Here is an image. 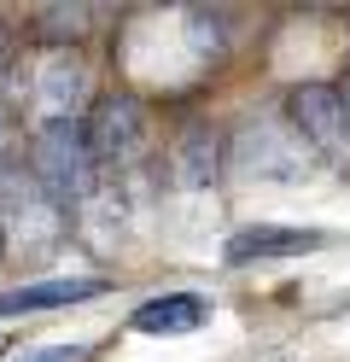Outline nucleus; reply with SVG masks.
<instances>
[{"label": "nucleus", "mask_w": 350, "mask_h": 362, "mask_svg": "<svg viewBox=\"0 0 350 362\" xmlns=\"http://www.w3.org/2000/svg\"><path fill=\"white\" fill-rule=\"evenodd\" d=\"M30 175L47 187V199L70 216V211H88L100 199V164H93V146H88V129L82 123H41L35 141H30Z\"/></svg>", "instance_id": "nucleus-1"}, {"label": "nucleus", "mask_w": 350, "mask_h": 362, "mask_svg": "<svg viewBox=\"0 0 350 362\" xmlns=\"http://www.w3.org/2000/svg\"><path fill=\"white\" fill-rule=\"evenodd\" d=\"M82 129H88L93 164H100V175H111V181H129L152 158V117H146V105H140L134 94H105Z\"/></svg>", "instance_id": "nucleus-2"}, {"label": "nucleus", "mask_w": 350, "mask_h": 362, "mask_svg": "<svg viewBox=\"0 0 350 362\" xmlns=\"http://www.w3.org/2000/svg\"><path fill=\"white\" fill-rule=\"evenodd\" d=\"M286 123L303 134L327 170H344L350 175V105L333 82H298L292 100H286Z\"/></svg>", "instance_id": "nucleus-3"}, {"label": "nucleus", "mask_w": 350, "mask_h": 362, "mask_svg": "<svg viewBox=\"0 0 350 362\" xmlns=\"http://www.w3.org/2000/svg\"><path fill=\"white\" fill-rule=\"evenodd\" d=\"M310 146H303V134L274 117V111H263V117H245L240 134H233V164H240L245 175H263V181H303L315 164H310Z\"/></svg>", "instance_id": "nucleus-4"}, {"label": "nucleus", "mask_w": 350, "mask_h": 362, "mask_svg": "<svg viewBox=\"0 0 350 362\" xmlns=\"http://www.w3.org/2000/svg\"><path fill=\"white\" fill-rule=\"evenodd\" d=\"M23 94H30V111L41 123H82V105L93 100V82H88V64L70 47H59L30 71Z\"/></svg>", "instance_id": "nucleus-5"}, {"label": "nucleus", "mask_w": 350, "mask_h": 362, "mask_svg": "<svg viewBox=\"0 0 350 362\" xmlns=\"http://www.w3.org/2000/svg\"><path fill=\"white\" fill-rule=\"evenodd\" d=\"M64 211L47 199V187L30 170H12L0 181V234H18L23 245H53L64 234Z\"/></svg>", "instance_id": "nucleus-6"}, {"label": "nucleus", "mask_w": 350, "mask_h": 362, "mask_svg": "<svg viewBox=\"0 0 350 362\" xmlns=\"http://www.w3.org/2000/svg\"><path fill=\"white\" fill-rule=\"evenodd\" d=\"M100 292H105V281H93V275H59V281H35V286L0 292V322H6V315H41V310L88 304V298H100Z\"/></svg>", "instance_id": "nucleus-7"}, {"label": "nucleus", "mask_w": 350, "mask_h": 362, "mask_svg": "<svg viewBox=\"0 0 350 362\" xmlns=\"http://www.w3.org/2000/svg\"><path fill=\"white\" fill-rule=\"evenodd\" d=\"M216 175H222V134L210 123H193L170 152V181L193 193V187H210Z\"/></svg>", "instance_id": "nucleus-8"}, {"label": "nucleus", "mask_w": 350, "mask_h": 362, "mask_svg": "<svg viewBox=\"0 0 350 362\" xmlns=\"http://www.w3.org/2000/svg\"><path fill=\"white\" fill-rule=\"evenodd\" d=\"M327 234L315 228H274V222H257V228H240L228 240V263H251V257H303L315 252Z\"/></svg>", "instance_id": "nucleus-9"}, {"label": "nucleus", "mask_w": 350, "mask_h": 362, "mask_svg": "<svg viewBox=\"0 0 350 362\" xmlns=\"http://www.w3.org/2000/svg\"><path fill=\"white\" fill-rule=\"evenodd\" d=\"M204 322H210V298H199V292H163V298H146L134 310L140 333H193Z\"/></svg>", "instance_id": "nucleus-10"}, {"label": "nucleus", "mask_w": 350, "mask_h": 362, "mask_svg": "<svg viewBox=\"0 0 350 362\" xmlns=\"http://www.w3.org/2000/svg\"><path fill=\"white\" fill-rule=\"evenodd\" d=\"M35 30L47 41H82L93 30V6H41L35 12Z\"/></svg>", "instance_id": "nucleus-11"}, {"label": "nucleus", "mask_w": 350, "mask_h": 362, "mask_svg": "<svg viewBox=\"0 0 350 362\" xmlns=\"http://www.w3.org/2000/svg\"><path fill=\"white\" fill-rule=\"evenodd\" d=\"M93 345H53V351H35V356H23V362H88Z\"/></svg>", "instance_id": "nucleus-12"}, {"label": "nucleus", "mask_w": 350, "mask_h": 362, "mask_svg": "<svg viewBox=\"0 0 350 362\" xmlns=\"http://www.w3.org/2000/svg\"><path fill=\"white\" fill-rule=\"evenodd\" d=\"M18 164H12V117H6V111H0V181H6Z\"/></svg>", "instance_id": "nucleus-13"}, {"label": "nucleus", "mask_w": 350, "mask_h": 362, "mask_svg": "<svg viewBox=\"0 0 350 362\" xmlns=\"http://www.w3.org/2000/svg\"><path fill=\"white\" fill-rule=\"evenodd\" d=\"M6 47H12V35H6V24H0V71H6Z\"/></svg>", "instance_id": "nucleus-14"}, {"label": "nucleus", "mask_w": 350, "mask_h": 362, "mask_svg": "<svg viewBox=\"0 0 350 362\" xmlns=\"http://www.w3.org/2000/svg\"><path fill=\"white\" fill-rule=\"evenodd\" d=\"M339 94H344V105H350V71H344V82H339Z\"/></svg>", "instance_id": "nucleus-15"}, {"label": "nucleus", "mask_w": 350, "mask_h": 362, "mask_svg": "<svg viewBox=\"0 0 350 362\" xmlns=\"http://www.w3.org/2000/svg\"><path fill=\"white\" fill-rule=\"evenodd\" d=\"M0 257H6V234H0Z\"/></svg>", "instance_id": "nucleus-16"}]
</instances>
